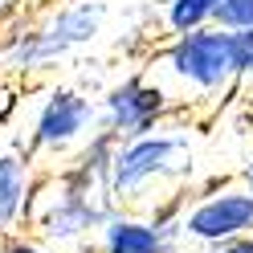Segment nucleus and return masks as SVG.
<instances>
[{
    "label": "nucleus",
    "instance_id": "9",
    "mask_svg": "<svg viewBox=\"0 0 253 253\" xmlns=\"http://www.w3.org/2000/svg\"><path fill=\"white\" fill-rule=\"evenodd\" d=\"M94 253H180V245L168 241V237L151 225L147 212L119 209L102 225V233L94 237Z\"/></svg>",
    "mask_w": 253,
    "mask_h": 253
},
{
    "label": "nucleus",
    "instance_id": "11",
    "mask_svg": "<svg viewBox=\"0 0 253 253\" xmlns=\"http://www.w3.org/2000/svg\"><path fill=\"white\" fill-rule=\"evenodd\" d=\"M212 25L225 29V33H245V29H253V0H220Z\"/></svg>",
    "mask_w": 253,
    "mask_h": 253
},
{
    "label": "nucleus",
    "instance_id": "7",
    "mask_svg": "<svg viewBox=\"0 0 253 253\" xmlns=\"http://www.w3.org/2000/svg\"><path fill=\"white\" fill-rule=\"evenodd\" d=\"M168 119H171V106L164 98V90L155 82H147L139 70L119 78V82H110L102 90V98H98V131L115 135L119 143L123 139L151 135Z\"/></svg>",
    "mask_w": 253,
    "mask_h": 253
},
{
    "label": "nucleus",
    "instance_id": "1",
    "mask_svg": "<svg viewBox=\"0 0 253 253\" xmlns=\"http://www.w3.org/2000/svg\"><path fill=\"white\" fill-rule=\"evenodd\" d=\"M139 74L164 90L171 115L180 119H209L233 98L241 86L237 78V53L233 33L225 29H196L184 37H168L160 49L143 57Z\"/></svg>",
    "mask_w": 253,
    "mask_h": 253
},
{
    "label": "nucleus",
    "instance_id": "16",
    "mask_svg": "<svg viewBox=\"0 0 253 253\" xmlns=\"http://www.w3.org/2000/svg\"><path fill=\"white\" fill-rule=\"evenodd\" d=\"M241 184L253 192V155H249V160H245V168H241Z\"/></svg>",
    "mask_w": 253,
    "mask_h": 253
},
{
    "label": "nucleus",
    "instance_id": "12",
    "mask_svg": "<svg viewBox=\"0 0 253 253\" xmlns=\"http://www.w3.org/2000/svg\"><path fill=\"white\" fill-rule=\"evenodd\" d=\"M233 53H237V78H241V86H253V29L233 33Z\"/></svg>",
    "mask_w": 253,
    "mask_h": 253
},
{
    "label": "nucleus",
    "instance_id": "15",
    "mask_svg": "<svg viewBox=\"0 0 253 253\" xmlns=\"http://www.w3.org/2000/svg\"><path fill=\"white\" fill-rule=\"evenodd\" d=\"M21 8V0H0V25H4L8 17H12V12H17Z\"/></svg>",
    "mask_w": 253,
    "mask_h": 253
},
{
    "label": "nucleus",
    "instance_id": "5",
    "mask_svg": "<svg viewBox=\"0 0 253 253\" xmlns=\"http://www.w3.org/2000/svg\"><path fill=\"white\" fill-rule=\"evenodd\" d=\"M94 131H98V102L74 86H53L29 119L25 147L41 171H57Z\"/></svg>",
    "mask_w": 253,
    "mask_h": 253
},
{
    "label": "nucleus",
    "instance_id": "4",
    "mask_svg": "<svg viewBox=\"0 0 253 253\" xmlns=\"http://www.w3.org/2000/svg\"><path fill=\"white\" fill-rule=\"evenodd\" d=\"M119 212V204L110 200V192H94L66 180L61 171H41L33 204H29L25 233H33L37 241H45L53 253H94V237L102 233V225Z\"/></svg>",
    "mask_w": 253,
    "mask_h": 253
},
{
    "label": "nucleus",
    "instance_id": "6",
    "mask_svg": "<svg viewBox=\"0 0 253 253\" xmlns=\"http://www.w3.org/2000/svg\"><path fill=\"white\" fill-rule=\"evenodd\" d=\"M253 233V192L237 180H212L204 188H192L184 204L180 237L192 249H212Z\"/></svg>",
    "mask_w": 253,
    "mask_h": 253
},
{
    "label": "nucleus",
    "instance_id": "2",
    "mask_svg": "<svg viewBox=\"0 0 253 253\" xmlns=\"http://www.w3.org/2000/svg\"><path fill=\"white\" fill-rule=\"evenodd\" d=\"M192 126H184L180 115H171L164 126L151 135L123 139L115 147V164H110V200L119 209L147 212L160 200L184 196L192 184Z\"/></svg>",
    "mask_w": 253,
    "mask_h": 253
},
{
    "label": "nucleus",
    "instance_id": "10",
    "mask_svg": "<svg viewBox=\"0 0 253 253\" xmlns=\"http://www.w3.org/2000/svg\"><path fill=\"white\" fill-rule=\"evenodd\" d=\"M216 8L220 0H164V33L184 37V33H196V29H209Z\"/></svg>",
    "mask_w": 253,
    "mask_h": 253
},
{
    "label": "nucleus",
    "instance_id": "3",
    "mask_svg": "<svg viewBox=\"0 0 253 253\" xmlns=\"http://www.w3.org/2000/svg\"><path fill=\"white\" fill-rule=\"evenodd\" d=\"M106 25V0H61L33 21H17L0 37V66L8 74H45L70 53L98 41Z\"/></svg>",
    "mask_w": 253,
    "mask_h": 253
},
{
    "label": "nucleus",
    "instance_id": "13",
    "mask_svg": "<svg viewBox=\"0 0 253 253\" xmlns=\"http://www.w3.org/2000/svg\"><path fill=\"white\" fill-rule=\"evenodd\" d=\"M0 253H53V249L37 241L33 233H12V237H0Z\"/></svg>",
    "mask_w": 253,
    "mask_h": 253
},
{
    "label": "nucleus",
    "instance_id": "14",
    "mask_svg": "<svg viewBox=\"0 0 253 253\" xmlns=\"http://www.w3.org/2000/svg\"><path fill=\"white\" fill-rule=\"evenodd\" d=\"M196 253H253V233L237 237V241H225V245H212V249H196Z\"/></svg>",
    "mask_w": 253,
    "mask_h": 253
},
{
    "label": "nucleus",
    "instance_id": "8",
    "mask_svg": "<svg viewBox=\"0 0 253 253\" xmlns=\"http://www.w3.org/2000/svg\"><path fill=\"white\" fill-rule=\"evenodd\" d=\"M37 180H41V168H37L33 155H29L25 139L4 131L0 135V237L25 233Z\"/></svg>",
    "mask_w": 253,
    "mask_h": 253
}]
</instances>
